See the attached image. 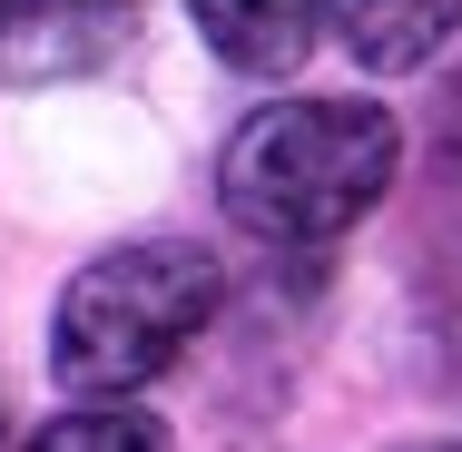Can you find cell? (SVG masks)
<instances>
[{
	"mask_svg": "<svg viewBox=\"0 0 462 452\" xmlns=\"http://www.w3.org/2000/svg\"><path fill=\"white\" fill-rule=\"evenodd\" d=\"M325 30L345 40V60L374 79H403L423 60H443L462 30V0H325Z\"/></svg>",
	"mask_w": 462,
	"mask_h": 452,
	"instance_id": "cell-5",
	"label": "cell"
},
{
	"mask_svg": "<svg viewBox=\"0 0 462 452\" xmlns=\"http://www.w3.org/2000/svg\"><path fill=\"white\" fill-rule=\"evenodd\" d=\"M403 178V128L383 98H266L226 128L217 197L266 246H335Z\"/></svg>",
	"mask_w": 462,
	"mask_h": 452,
	"instance_id": "cell-1",
	"label": "cell"
},
{
	"mask_svg": "<svg viewBox=\"0 0 462 452\" xmlns=\"http://www.w3.org/2000/svg\"><path fill=\"white\" fill-rule=\"evenodd\" d=\"M217 305H226V266L197 236L108 246L50 305V374L69 393H89V403H128L138 383H158L217 325Z\"/></svg>",
	"mask_w": 462,
	"mask_h": 452,
	"instance_id": "cell-2",
	"label": "cell"
},
{
	"mask_svg": "<svg viewBox=\"0 0 462 452\" xmlns=\"http://www.w3.org/2000/svg\"><path fill=\"white\" fill-rule=\"evenodd\" d=\"M30 452H168V423L138 413V403H79V413L40 423Z\"/></svg>",
	"mask_w": 462,
	"mask_h": 452,
	"instance_id": "cell-6",
	"label": "cell"
},
{
	"mask_svg": "<svg viewBox=\"0 0 462 452\" xmlns=\"http://www.w3.org/2000/svg\"><path fill=\"white\" fill-rule=\"evenodd\" d=\"M187 20L207 30V50L246 79L305 69V50L325 40V0H187Z\"/></svg>",
	"mask_w": 462,
	"mask_h": 452,
	"instance_id": "cell-4",
	"label": "cell"
},
{
	"mask_svg": "<svg viewBox=\"0 0 462 452\" xmlns=\"http://www.w3.org/2000/svg\"><path fill=\"white\" fill-rule=\"evenodd\" d=\"M138 30V0H0V79L50 89V79H89L98 60H118Z\"/></svg>",
	"mask_w": 462,
	"mask_h": 452,
	"instance_id": "cell-3",
	"label": "cell"
}]
</instances>
